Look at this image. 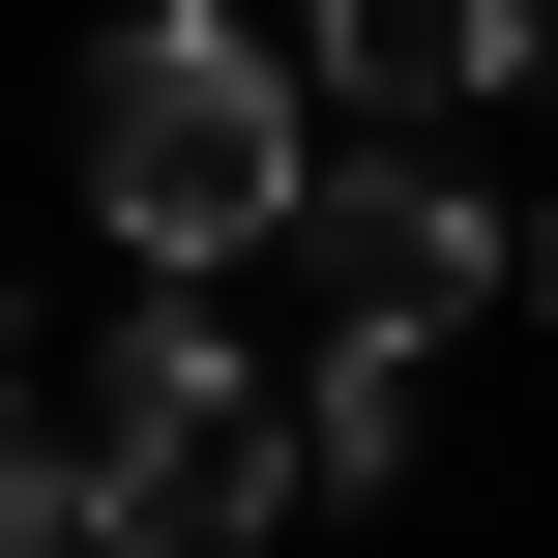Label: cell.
Segmentation results:
<instances>
[{"mask_svg":"<svg viewBox=\"0 0 558 558\" xmlns=\"http://www.w3.org/2000/svg\"><path fill=\"white\" fill-rule=\"evenodd\" d=\"M324 177V118H294V59L235 29V0H147V29H88V206H118V265H265V206Z\"/></svg>","mask_w":558,"mask_h":558,"instance_id":"6da1fadb","label":"cell"},{"mask_svg":"<svg viewBox=\"0 0 558 558\" xmlns=\"http://www.w3.org/2000/svg\"><path fill=\"white\" fill-rule=\"evenodd\" d=\"M59 471H88V558H235L265 500H294V353H235L206 294H147V324L88 353Z\"/></svg>","mask_w":558,"mask_h":558,"instance_id":"7a4b0ae2","label":"cell"},{"mask_svg":"<svg viewBox=\"0 0 558 558\" xmlns=\"http://www.w3.org/2000/svg\"><path fill=\"white\" fill-rule=\"evenodd\" d=\"M265 265H294V383H412V353L500 294V206H471V177H294Z\"/></svg>","mask_w":558,"mask_h":558,"instance_id":"3957f363","label":"cell"},{"mask_svg":"<svg viewBox=\"0 0 558 558\" xmlns=\"http://www.w3.org/2000/svg\"><path fill=\"white\" fill-rule=\"evenodd\" d=\"M500 59H530V0H324V88L353 118H471Z\"/></svg>","mask_w":558,"mask_h":558,"instance_id":"277c9868","label":"cell"},{"mask_svg":"<svg viewBox=\"0 0 558 558\" xmlns=\"http://www.w3.org/2000/svg\"><path fill=\"white\" fill-rule=\"evenodd\" d=\"M412 471V383H294V500H383Z\"/></svg>","mask_w":558,"mask_h":558,"instance_id":"5b68a950","label":"cell"},{"mask_svg":"<svg viewBox=\"0 0 558 558\" xmlns=\"http://www.w3.org/2000/svg\"><path fill=\"white\" fill-rule=\"evenodd\" d=\"M0 558H88V471H59V412H0Z\"/></svg>","mask_w":558,"mask_h":558,"instance_id":"8992f818","label":"cell"}]
</instances>
